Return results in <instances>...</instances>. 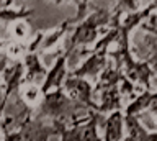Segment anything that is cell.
Instances as JSON below:
<instances>
[{
  "label": "cell",
  "mask_w": 157,
  "mask_h": 141,
  "mask_svg": "<svg viewBox=\"0 0 157 141\" xmlns=\"http://www.w3.org/2000/svg\"><path fill=\"white\" fill-rule=\"evenodd\" d=\"M90 110H87L83 105L77 104L66 94L64 89L51 90L43 95V100L34 108V118L39 120H61L66 121L69 126L80 123L83 118H87Z\"/></svg>",
  "instance_id": "obj_1"
},
{
  "label": "cell",
  "mask_w": 157,
  "mask_h": 141,
  "mask_svg": "<svg viewBox=\"0 0 157 141\" xmlns=\"http://www.w3.org/2000/svg\"><path fill=\"white\" fill-rule=\"evenodd\" d=\"M115 3H105V2H92V12L82 23L74 28L71 35L66 38L64 43V51L67 54L78 46H95L100 40V30L101 26L110 25L111 22V10Z\"/></svg>",
  "instance_id": "obj_2"
},
{
  "label": "cell",
  "mask_w": 157,
  "mask_h": 141,
  "mask_svg": "<svg viewBox=\"0 0 157 141\" xmlns=\"http://www.w3.org/2000/svg\"><path fill=\"white\" fill-rule=\"evenodd\" d=\"M111 64L110 59V48L101 46L100 43H97L92 48L90 56L82 62L77 69L69 72V77H78V79H97L101 76V72Z\"/></svg>",
  "instance_id": "obj_3"
},
{
  "label": "cell",
  "mask_w": 157,
  "mask_h": 141,
  "mask_svg": "<svg viewBox=\"0 0 157 141\" xmlns=\"http://www.w3.org/2000/svg\"><path fill=\"white\" fill-rule=\"evenodd\" d=\"M101 113L90 112L87 118H83L80 123L69 126L66 131H62L61 141H101V136L98 135V120Z\"/></svg>",
  "instance_id": "obj_4"
},
{
  "label": "cell",
  "mask_w": 157,
  "mask_h": 141,
  "mask_svg": "<svg viewBox=\"0 0 157 141\" xmlns=\"http://www.w3.org/2000/svg\"><path fill=\"white\" fill-rule=\"evenodd\" d=\"M64 90L75 100L77 104L83 105L90 112H98V104L93 100V94H95V87H92V82L88 79H78V77H67L64 82Z\"/></svg>",
  "instance_id": "obj_5"
},
{
  "label": "cell",
  "mask_w": 157,
  "mask_h": 141,
  "mask_svg": "<svg viewBox=\"0 0 157 141\" xmlns=\"http://www.w3.org/2000/svg\"><path fill=\"white\" fill-rule=\"evenodd\" d=\"M69 56L66 51L59 49V53L56 54V62L52 64V67L49 69L46 79H44V82L41 84V90L43 94H48V92L51 90H57V89H62L64 87V82H66V79L69 77V72H67V59Z\"/></svg>",
  "instance_id": "obj_6"
},
{
  "label": "cell",
  "mask_w": 157,
  "mask_h": 141,
  "mask_svg": "<svg viewBox=\"0 0 157 141\" xmlns=\"http://www.w3.org/2000/svg\"><path fill=\"white\" fill-rule=\"evenodd\" d=\"M23 64H25V80L23 84H34L38 79H46L48 76V69L46 66L43 64L41 57H39V53H26L23 56Z\"/></svg>",
  "instance_id": "obj_7"
},
{
  "label": "cell",
  "mask_w": 157,
  "mask_h": 141,
  "mask_svg": "<svg viewBox=\"0 0 157 141\" xmlns=\"http://www.w3.org/2000/svg\"><path fill=\"white\" fill-rule=\"evenodd\" d=\"M103 141H123L124 133V112H113L103 121Z\"/></svg>",
  "instance_id": "obj_8"
},
{
  "label": "cell",
  "mask_w": 157,
  "mask_h": 141,
  "mask_svg": "<svg viewBox=\"0 0 157 141\" xmlns=\"http://www.w3.org/2000/svg\"><path fill=\"white\" fill-rule=\"evenodd\" d=\"M126 79L124 72L121 69H118L115 66V62L111 61V64L101 72V76L98 77L97 84H95V94H100L101 90L106 89H113V87H120L121 82Z\"/></svg>",
  "instance_id": "obj_9"
},
{
  "label": "cell",
  "mask_w": 157,
  "mask_h": 141,
  "mask_svg": "<svg viewBox=\"0 0 157 141\" xmlns=\"http://www.w3.org/2000/svg\"><path fill=\"white\" fill-rule=\"evenodd\" d=\"M98 95H100L98 113L110 115V113H113V112L121 110V107H123V95H121L120 87H113V89L101 90Z\"/></svg>",
  "instance_id": "obj_10"
},
{
  "label": "cell",
  "mask_w": 157,
  "mask_h": 141,
  "mask_svg": "<svg viewBox=\"0 0 157 141\" xmlns=\"http://www.w3.org/2000/svg\"><path fill=\"white\" fill-rule=\"evenodd\" d=\"M124 128L128 130V136L123 141H149L151 131L141 123L139 116L124 115Z\"/></svg>",
  "instance_id": "obj_11"
},
{
  "label": "cell",
  "mask_w": 157,
  "mask_h": 141,
  "mask_svg": "<svg viewBox=\"0 0 157 141\" xmlns=\"http://www.w3.org/2000/svg\"><path fill=\"white\" fill-rule=\"evenodd\" d=\"M154 95H155V90H146L144 89L134 100L129 102V104L124 107V115H128V116H139L141 112L149 110Z\"/></svg>",
  "instance_id": "obj_12"
},
{
  "label": "cell",
  "mask_w": 157,
  "mask_h": 141,
  "mask_svg": "<svg viewBox=\"0 0 157 141\" xmlns=\"http://www.w3.org/2000/svg\"><path fill=\"white\" fill-rule=\"evenodd\" d=\"M72 30H74V26L71 23V18H66V20H64L61 25L56 28V30L46 33V36H44L43 45H41V48H39V51H46V49H49V48H52L54 45H57L59 40H61L62 36H66L67 33H71Z\"/></svg>",
  "instance_id": "obj_13"
},
{
  "label": "cell",
  "mask_w": 157,
  "mask_h": 141,
  "mask_svg": "<svg viewBox=\"0 0 157 141\" xmlns=\"http://www.w3.org/2000/svg\"><path fill=\"white\" fill-rule=\"evenodd\" d=\"M43 90L41 87L36 85V84H23L21 89H20V97L25 104H28L29 107L36 108L39 105V102L43 100Z\"/></svg>",
  "instance_id": "obj_14"
},
{
  "label": "cell",
  "mask_w": 157,
  "mask_h": 141,
  "mask_svg": "<svg viewBox=\"0 0 157 141\" xmlns=\"http://www.w3.org/2000/svg\"><path fill=\"white\" fill-rule=\"evenodd\" d=\"M12 36L15 38V41H18V43H23L25 40H28L29 38V25L26 23V20H20L17 23H13Z\"/></svg>",
  "instance_id": "obj_15"
},
{
  "label": "cell",
  "mask_w": 157,
  "mask_h": 141,
  "mask_svg": "<svg viewBox=\"0 0 157 141\" xmlns=\"http://www.w3.org/2000/svg\"><path fill=\"white\" fill-rule=\"evenodd\" d=\"M142 31H146V33H149V35H154L157 36V10L152 13V15L147 18V20L142 23V25L139 26Z\"/></svg>",
  "instance_id": "obj_16"
},
{
  "label": "cell",
  "mask_w": 157,
  "mask_h": 141,
  "mask_svg": "<svg viewBox=\"0 0 157 141\" xmlns=\"http://www.w3.org/2000/svg\"><path fill=\"white\" fill-rule=\"evenodd\" d=\"M10 62H12V59H10V57L5 54V53H0V79H2L5 69L10 66Z\"/></svg>",
  "instance_id": "obj_17"
},
{
  "label": "cell",
  "mask_w": 157,
  "mask_h": 141,
  "mask_svg": "<svg viewBox=\"0 0 157 141\" xmlns=\"http://www.w3.org/2000/svg\"><path fill=\"white\" fill-rule=\"evenodd\" d=\"M149 110L154 113L155 116H157V90H155V95H154V99H152V102H151V107H149Z\"/></svg>",
  "instance_id": "obj_18"
},
{
  "label": "cell",
  "mask_w": 157,
  "mask_h": 141,
  "mask_svg": "<svg viewBox=\"0 0 157 141\" xmlns=\"http://www.w3.org/2000/svg\"><path fill=\"white\" fill-rule=\"evenodd\" d=\"M7 45H8V41L0 40V53H3V51H5V48H7Z\"/></svg>",
  "instance_id": "obj_19"
}]
</instances>
